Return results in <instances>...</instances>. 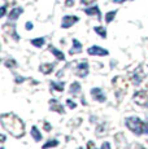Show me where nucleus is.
<instances>
[{"label": "nucleus", "mask_w": 148, "mask_h": 149, "mask_svg": "<svg viewBox=\"0 0 148 149\" xmlns=\"http://www.w3.org/2000/svg\"><path fill=\"white\" fill-rule=\"evenodd\" d=\"M1 125L13 137H22L25 135V125L22 122L21 118H18L17 116L12 113H5L1 114Z\"/></svg>", "instance_id": "1"}, {"label": "nucleus", "mask_w": 148, "mask_h": 149, "mask_svg": "<svg viewBox=\"0 0 148 149\" xmlns=\"http://www.w3.org/2000/svg\"><path fill=\"white\" fill-rule=\"evenodd\" d=\"M126 126L130 131H133L135 135H142V134H148V122H143L139 118L130 117L126 119Z\"/></svg>", "instance_id": "2"}, {"label": "nucleus", "mask_w": 148, "mask_h": 149, "mask_svg": "<svg viewBox=\"0 0 148 149\" xmlns=\"http://www.w3.org/2000/svg\"><path fill=\"white\" fill-rule=\"evenodd\" d=\"M112 84L114 87V93L117 96V99H122L127 92V81L122 77H116L113 78Z\"/></svg>", "instance_id": "3"}, {"label": "nucleus", "mask_w": 148, "mask_h": 149, "mask_svg": "<svg viewBox=\"0 0 148 149\" xmlns=\"http://www.w3.org/2000/svg\"><path fill=\"white\" fill-rule=\"evenodd\" d=\"M134 101L140 107H146L148 108V90L139 91L134 95Z\"/></svg>", "instance_id": "4"}, {"label": "nucleus", "mask_w": 148, "mask_h": 149, "mask_svg": "<svg viewBox=\"0 0 148 149\" xmlns=\"http://www.w3.org/2000/svg\"><path fill=\"white\" fill-rule=\"evenodd\" d=\"M89 54H94V56H107L108 54V51L104 49L101 47H98V45H94V47H90L87 49Z\"/></svg>", "instance_id": "5"}, {"label": "nucleus", "mask_w": 148, "mask_h": 149, "mask_svg": "<svg viewBox=\"0 0 148 149\" xmlns=\"http://www.w3.org/2000/svg\"><path fill=\"white\" fill-rule=\"evenodd\" d=\"M75 22H78V17H77V16H65L64 18H62L61 26L64 29H68V27L73 26Z\"/></svg>", "instance_id": "6"}, {"label": "nucleus", "mask_w": 148, "mask_h": 149, "mask_svg": "<svg viewBox=\"0 0 148 149\" xmlns=\"http://www.w3.org/2000/svg\"><path fill=\"white\" fill-rule=\"evenodd\" d=\"M143 78H144L143 70H142V68H139V69H136L135 73H134L133 75H131V82H133L135 86H138V84H140V83H142Z\"/></svg>", "instance_id": "7"}, {"label": "nucleus", "mask_w": 148, "mask_h": 149, "mask_svg": "<svg viewBox=\"0 0 148 149\" xmlns=\"http://www.w3.org/2000/svg\"><path fill=\"white\" fill-rule=\"evenodd\" d=\"M3 30H4V33H7L8 35H10L15 40H18L20 39V36L17 35V33H16V27H15V25H10V24H5L4 26H3Z\"/></svg>", "instance_id": "8"}, {"label": "nucleus", "mask_w": 148, "mask_h": 149, "mask_svg": "<svg viewBox=\"0 0 148 149\" xmlns=\"http://www.w3.org/2000/svg\"><path fill=\"white\" fill-rule=\"evenodd\" d=\"M87 74H89V65H87L86 61H83L78 65V68H77V75L83 78V77H86Z\"/></svg>", "instance_id": "9"}, {"label": "nucleus", "mask_w": 148, "mask_h": 149, "mask_svg": "<svg viewBox=\"0 0 148 149\" xmlns=\"http://www.w3.org/2000/svg\"><path fill=\"white\" fill-rule=\"evenodd\" d=\"M91 96L94 97V100H98L99 102H104L105 101V96L101 92L100 88H92L91 90Z\"/></svg>", "instance_id": "10"}, {"label": "nucleus", "mask_w": 148, "mask_h": 149, "mask_svg": "<svg viewBox=\"0 0 148 149\" xmlns=\"http://www.w3.org/2000/svg\"><path fill=\"white\" fill-rule=\"evenodd\" d=\"M50 107H51V109H52V110L57 111V113H60V114H64V113H65V110H64V108H62V105L60 104L57 100H55V99L50 100Z\"/></svg>", "instance_id": "11"}, {"label": "nucleus", "mask_w": 148, "mask_h": 149, "mask_svg": "<svg viewBox=\"0 0 148 149\" xmlns=\"http://www.w3.org/2000/svg\"><path fill=\"white\" fill-rule=\"evenodd\" d=\"M22 12H24V9H22V8H15V9H12L9 12V16H8V18H9L10 21H15V19L18 18L20 14H21Z\"/></svg>", "instance_id": "12"}, {"label": "nucleus", "mask_w": 148, "mask_h": 149, "mask_svg": "<svg viewBox=\"0 0 148 149\" xmlns=\"http://www.w3.org/2000/svg\"><path fill=\"white\" fill-rule=\"evenodd\" d=\"M84 13L89 14V16H96L98 19H101V14H100V10H99L98 7H92V8H87L84 10Z\"/></svg>", "instance_id": "13"}, {"label": "nucleus", "mask_w": 148, "mask_h": 149, "mask_svg": "<svg viewBox=\"0 0 148 149\" xmlns=\"http://www.w3.org/2000/svg\"><path fill=\"white\" fill-rule=\"evenodd\" d=\"M73 45L74 47L72 48V49H70V54H75V53H79L82 51V44L81 43H79L78 40H77V39H73Z\"/></svg>", "instance_id": "14"}, {"label": "nucleus", "mask_w": 148, "mask_h": 149, "mask_svg": "<svg viewBox=\"0 0 148 149\" xmlns=\"http://www.w3.org/2000/svg\"><path fill=\"white\" fill-rule=\"evenodd\" d=\"M50 51H51V52H52L53 54H55V57H56V58H57V60H60V61H64V60H65L64 53H62V52H60L59 49H56V48L53 47V45H50Z\"/></svg>", "instance_id": "15"}, {"label": "nucleus", "mask_w": 148, "mask_h": 149, "mask_svg": "<svg viewBox=\"0 0 148 149\" xmlns=\"http://www.w3.org/2000/svg\"><path fill=\"white\" fill-rule=\"evenodd\" d=\"M53 68H55V64H43L40 65V71L43 74H50L52 73Z\"/></svg>", "instance_id": "16"}, {"label": "nucleus", "mask_w": 148, "mask_h": 149, "mask_svg": "<svg viewBox=\"0 0 148 149\" xmlns=\"http://www.w3.org/2000/svg\"><path fill=\"white\" fill-rule=\"evenodd\" d=\"M31 136L34 137V140H35V141H40V140H42V134L39 132V130L35 127V126L31 128Z\"/></svg>", "instance_id": "17"}, {"label": "nucleus", "mask_w": 148, "mask_h": 149, "mask_svg": "<svg viewBox=\"0 0 148 149\" xmlns=\"http://www.w3.org/2000/svg\"><path fill=\"white\" fill-rule=\"evenodd\" d=\"M79 91H81V84H79L78 82L73 83V84L70 86V93H73V95H77V93H79Z\"/></svg>", "instance_id": "18"}, {"label": "nucleus", "mask_w": 148, "mask_h": 149, "mask_svg": "<svg viewBox=\"0 0 148 149\" xmlns=\"http://www.w3.org/2000/svg\"><path fill=\"white\" fill-rule=\"evenodd\" d=\"M51 87H52L53 90H56V91H59V92H61V91H64V83L52 82V83H51Z\"/></svg>", "instance_id": "19"}, {"label": "nucleus", "mask_w": 148, "mask_h": 149, "mask_svg": "<svg viewBox=\"0 0 148 149\" xmlns=\"http://www.w3.org/2000/svg\"><path fill=\"white\" fill-rule=\"evenodd\" d=\"M31 44L35 45V47H38V48H40L42 45L44 44V39H43V38H36V39H33V40H31Z\"/></svg>", "instance_id": "20"}, {"label": "nucleus", "mask_w": 148, "mask_h": 149, "mask_svg": "<svg viewBox=\"0 0 148 149\" xmlns=\"http://www.w3.org/2000/svg\"><path fill=\"white\" fill-rule=\"evenodd\" d=\"M57 145H59L57 140H50V141L45 143V144L43 145V149H48V148H51V147H57Z\"/></svg>", "instance_id": "21"}, {"label": "nucleus", "mask_w": 148, "mask_h": 149, "mask_svg": "<svg viewBox=\"0 0 148 149\" xmlns=\"http://www.w3.org/2000/svg\"><path fill=\"white\" fill-rule=\"evenodd\" d=\"M116 13H117V10H112V12H108L107 13V16H105V21L109 24V22H112V19L114 18V16H116Z\"/></svg>", "instance_id": "22"}, {"label": "nucleus", "mask_w": 148, "mask_h": 149, "mask_svg": "<svg viewBox=\"0 0 148 149\" xmlns=\"http://www.w3.org/2000/svg\"><path fill=\"white\" fill-rule=\"evenodd\" d=\"M95 31L101 36V38H105V36H107V31H105V29H104V27H101V26H96V27H95Z\"/></svg>", "instance_id": "23"}, {"label": "nucleus", "mask_w": 148, "mask_h": 149, "mask_svg": "<svg viewBox=\"0 0 148 149\" xmlns=\"http://www.w3.org/2000/svg\"><path fill=\"white\" fill-rule=\"evenodd\" d=\"M5 66L7 68H15L16 66V61L15 60H7V61H5Z\"/></svg>", "instance_id": "24"}, {"label": "nucleus", "mask_w": 148, "mask_h": 149, "mask_svg": "<svg viewBox=\"0 0 148 149\" xmlns=\"http://www.w3.org/2000/svg\"><path fill=\"white\" fill-rule=\"evenodd\" d=\"M66 104H68V107H69L70 109H74V108L77 107V105H75V102L72 101V100H66Z\"/></svg>", "instance_id": "25"}, {"label": "nucleus", "mask_w": 148, "mask_h": 149, "mask_svg": "<svg viewBox=\"0 0 148 149\" xmlns=\"http://www.w3.org/2000/svg\"><path fill=\"white\" fill-rule=\"evenodd\" d=\"M43 127H44V131H48V132L51 131V125L48 122H44L43 123Z\"/></svg>", "instance_id": "26"}, {"label": "nucleus", "mask_w": 148, "mask_h": 149, "mask_svg": "<svg viewBox=\"0 0 148 149\" xmlns=\"http://www.w3.org/2000/svg\"><path fill=\"white\" fill-rule=\"evenodd\" d=\"M73 4H74V0H66L65 1V7H68V8L73 7Z\"/></svg>", "instance_id": "27"}, {"label": "nucleus", "mask_w": 148, "mask_h": 149, "mask_svg": "<svg viewBox=\"0 0 148 149\" xmlns=\"http://www.w3.org/2000/svg\"><path fill=\"white\" fill-rule=\"evenodd\" d=\"M101 149H110V144L108 141L103 143V145H101Z\"/></svg>", "instance_id": "28"}, {"label": "nucleus", "mask_w": 148, "mask_h": 149, "mask_svg": "<svg viewBox=\"0 0 148 149\" xmlns=\"http://www.w3.org/2000/svg\"><path fill=\"white\" fill-rule=\"evenodd\" d=\"M87 149H96V147H95V144H94L92 141H89L87 143Z\"/></svg>", "instance_id": "29"}, {"label": "nucleus", "mask_w": 148, "mask_h": 149, "mask_svg": "<svg viewBox=\"0 0 148 149\" xmlns=\"http://www.w3.org/2000/svg\"><path fill=\"white\" fill-rule=\"evenodd\" d=\"M82 1V4H84V5H89V4H92L95 0H81Z\"/></svg>", "instance_id": "30"}, {"label": "nucleus", "mask_w": 148, "mask_h": 149, "mask_svg": "<svg viewBox=\"0 0 148 149\" xmlns=\"http://www.w3.org/2000/svg\"><path fill=\"white\" fill-rule=\"evenodd\" d=\"M5 9H7V5H3V7H1V13H0V16H4V14H5Z\"/></svg>", "instance_id": "31"}, {"label": "nucleus", "mask_w": 148, "mask_h": 149, "mask_svg": "<svg viewBox=\"0 0 148 149\" xmlns=\"http://www.w3.org/2000/svg\"><path fill=\"white\" fill-rule=\"evenodd\" d=\"M33 29V24L31 22H26V30H31Z\"/></svg>", "instance_id": "32"}, {"label": "nucleus", "mask_w": 148, "mask_h": 149, "mask_svg": "<svg viewBox=\"0 0 148 149\" xmlns=\"http://www.w3.org/2000/svg\"><path fill=\"white\" fill-rule=\"evenodd\" d=\"M5 1H7V5H8V4H10V5H15V4H16L15 0H5Z\"/></svg>", "instance_id": "33"}, {"label": "nucleus", "mask_w": 148, "mask_h": 149, "mask_svg": "<svg viewBox=\"0 0 148 149\" xmlns=\"http://www.w3.org/2000/svg\"><path fill=\"white\" fill-rule=\"evenodd\" d=\"M133 149H144V148L139 144H135V145H133Z\"/></svg>", "instance_id": "34"}, {"label": "nucleus", "mask_w": 148, "mask_h": 149, "mask_svg": "<svg viewBox=\"0 0 148 149\" xmlns=\"http://www.w3.org/2000/svg\"><path fill=\"white\" fill-rule=\"evenodd\" d=\"M16 82H17V83L24 82V78H22V77H17V78H16Z\"/></svg>", "instance_id": "35"}, {"label": "nucleus", "mask_w": 148, "mask_h": 149, "mask_svg": "<svg viewBox=\"0 0 148 149\" xmlns=\"http://www.w3.org/2000/svg\"><path fill=\"white\" fill-rule=\"evenodd\" d=\"M114 3H124V1H126V0H113Z\"/></svg>", "instance_id": "36"}, {"label": "nucleus", "mask_w": 148, "mask_h": 149, "mask_svg": "<svg viewBox=\"0 0 148 149\" xmlns=\"http://www.w3.org/2000/svg\"><path fill=\"white\" fill-rule=\"evenodd\" d=\"M4 140H5V136L1 135V143H4Z\"/></svg>", "instance_id": "37"}, {"label": "nucleus", "mask_w": 148, "mask_h": 149, "mask_svg": "<svg viewBox=\"0 0 148 149\" xmlns=\"http://www.w3.org/2000/svg\"><path fill=\"white\" fill-rule=\"evenodd\" d=\"M78 149H83V148H78Z\"/></svg>", "instance_id": "38"}, {"label": "nucleus", "mask_w": 148, "mask_h": 149, "mask_svg": "<svg viewBox=\"0 0 148 149\" xmlns=\"http://www.w3.org/2000/svg\"><path fill=\"white\" fill-rule=\"evenodd\" d=\"M1 149H4V148H1Z\"/></svg>", "instance_id": "39"}]
</instances>
